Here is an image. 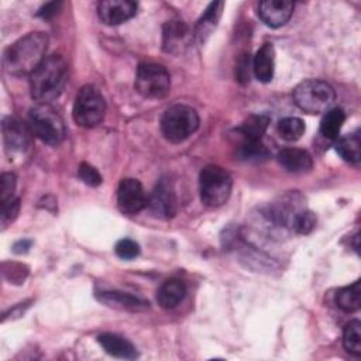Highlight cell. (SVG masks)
I'll return each instance as SVG.
<instances>
[{"label":"cell","instance_id":"1","mask_svg":"<svg viewBox=\"0 0 361 361\" xmlns=\"http://www.w3.org/2000/svg\"><path fill=\"white\" fill-rule=\"evenodd\" d=\"M48 37L44 32H30L7 47L3 56L4 69L13 76L31 75L45 59Z\"/></svg>","mask_w":361,"mask_h":361},{"label":"cell","instance_id":"2","mask_svg":"<svg viewBox=\"0 0 361 361\" xmlns=\"http://www.w3.org/2000/svg\"><path fill=\"white\" fill-rule=\"evenodd\" d=\"M68 79V63L61 55L47 56L30 75L31 96L39 104H48L63 90Z\"/></svg>","mask_w":361,"mask_h":361},{"label":"cell","instance_id":"3","mask_svg":"<svg viewBox=\"0 0 361 361\" xmlns=\"http://www.w3.org/2000/svg\"><path fill=\"white\" fill-rule=\"evenodd\" d=\"M293 100L300 110L309 114H320L331 109L336 100V92L324 80L306 79L293 89Z\"/></svg>","mask_w":361,"mask_h":361},{"label":"cell","instance_id":"4","mask_svg":"<svg viewBox=\"0 0 361 361\" xmlns=\"http://www.w3.org/2000/svg\"><path fill=\"white\" fill-rule=\"evenodd\" d=\"M200 200L207 207L223 206L233 189V179L230 173L219 165H207L199 175Z\"/></svg>","mask_w":361,"mask_h":361},{"label":"cell","instance_id":"5","mask_svg":"<svg viewBox=\"0 0 361 361\" xmlns=\"http://www.w3.org/2000/svg\"><path fill=\"white\" fill-rule=\"evenodd\" d=\"M32 134L48 145H58L65 138V123L58 111L49 104H37L28 113Z\"/></svg>","mask_w":361,"mask_h":361},{"label":"cell","instance_id":"6","mask_svg":"<svg viewBox=\"0 0 361 361\" xmlns=\"http://www.w3.org/2000/svg\"><path fill=\"white\" fill-rule=\"evenodd\" d=\"M199 127V116L195 109L186 104H173L165 110L161 118L164 137L171 142H182Z\"/></svg>","mask_w":361,"mask_h":361},{"label":"cell","instance_id":"7","mask_svg":"<svg viewBox=\"0 0 361 361\" xmlns=\"http://www.w3.org/2000/svg\"><path fill=\"white\" fill-rule=\"evenodd\" d=\"M106 102L103 94L93 85H85L76 93L72 116L78 126L92 128L97 126L104 116Z\"/></svg>","mask_w":361,"mask_h":361},{"label":"cell","instance_id":"8","mask_svg":"<svg viewBox=\"0 0 361 361\" xmlns=\"http://www.w3.org/2000/svg\"><path fill=\"white\" fill-rule=\"evenodd\" d=\"M135 90L147 99H162L171 90V76L164 65L154 62L140 63L134 82Z\"/></svg>","mask_w":361,"mask_h":361},{"label":"cell","instance_id":"9","mask_svg":"<svg viewBox=\"0 0 361 361\" xmlns=\"http://www.w3.org/2000/svg\"><path fill=\"white\" fill-rule=\"evenodd\" d=\"M4 151L8 159H17L27 154L30 149V135L25 126L11 116L3 117L1 121Z\"/></svg>","mask_w":361,"mask_h":361},{"label":"cell","instance_id":"10","mask_svg":"<svg viewBox=\"0 0 361 361\" xmlns=\"http://www.w3.org/2000/svg\"><path fill=\"white\" fill-rule=\"evenodd\" d=\"M148 197L140 180L124 178L117 188V206L126 214H137L147 207Z\"/></svg>","mask_w":361,"mask_h":361},{"label":"cell","instance_id":"11","mask_svg":"<svg viewBox=\"0 0 361 361\" xmlns=\"http://www.w3.org/2000/svg\"><path fill=\"white\" fill-rule=\"evenodd\" d=\"M147 206L159 219H172L176 214V195L168 179H161L148 197Z\"/></svg>","mask_w":361,"mask_h":361},{"label":"cell","instance_id":"12","mask_svg":"<svg viewBox=\"0 0 361 361\" xmlns=\"http://www.w3.org/2000/svg\"><path fill=\"white\" fill-rule=\"evenodd\" d=\"M137 3L130 0H104L97 6L99 18L107 25H118L137 13Z\"/></svg>","mask_w":361,"mask_h":361},{"label":"cell","instance_id":"13","mask_svg":"<svg viewBox=\"0 0 361 361\" xmlns=\"http://www.w3.org/2000/svg\"><path fill=\"white\" fill-rule=\"evenodd\" d=\"M295 4L288 0H265L258 6L259 18L271 28L285 25L292 17Z\"/></svg>","mask_w":361,"mask_h":361},{"label":"cell","instance_id":"14","mask_svg":"<svg viewBox=\"0 0 361 361\" xmlns=\"http://www.w3.org/2000/svg\"><path fill=\"white\" fill-rule=\"evenodd\" d=\"M192 32L180 20H171L162 30V48L169 54H180L190 42Z\"/></svg>","mask_w":361,"mask_h":361},{"label":"cell","instance_id":"15","mask_svg":"<svg viewBox=\"0 0 361 361\" xmlns=\"http://www.w3.org/2000/svg\"><path fill=\"white\" fill-rule=\"evenodd\" d=\"M97 343L111 357L121 360H135L138 357L135 345L120 334L102 333L100 336H97Z\"/></svg>","mask_w":361,"mask_h":361},{"label":"cell","instance_id":"16","mask_svg":"<svg viewBox=\"0 0 361 361\" xmlns=\"http://www.w3.org/2000/svg\"><path fill=\"white\" fill-rule=\"evenodd\" d=\"M276 159L279 165L290 173H305L313 168L312 155L302 148H283L278 152Z\"/></svg>","mask_w":361,"mask_h":361},{"label":"cell","instance_id":"17","mask_svg":"<svg viewBox=\"0 0 361 361\" xmlns=\"http://www.w3.org/2000/svg\"><path fill=\"white\" fill-rule=\"evenodd\" d=\"M97 299L107 306L117 307V309H126L131 312H141L149 307V303L138 296H134L131 293L118 292V290H103L97 293Z\"/></svg>","mask_w":361,"mask_h":361},{"label":"cell","instance_id":"18","mask_svg":"<svg viewBox=\"0 0 361 361\" xmlns=\"http://www.w3.org/2000/svg\"><path fill=\"white\" fill-rule=\"evenodd\" d=\"M252 71L259 82L268 83L272 80L275 71V49L272 44L265 42L257 51L252 61Z\"/></svg>","mask_w":361,"mask_h":361},{"label":"cell","instance_id":"19","mask_svg":"<svg viewBox=\"0 0 361 361\" xmlns=\"http://www.w3.org/2000/svg\"><path fill=\"white\" fill-rule=\"evenodd\" d=\"M186 295V285L178 278L165 281L157 290V302L164 309L176 307Z\"/></svg>","mask_w":361,"mask_h":361},{"label":"cell","instance_id":"20","mask_svg":"<svg viewBox=\"0 0 361 361\" xmlns=\"http://www.w3.org/2000/svg\"><path fill=\"white\" fill-rule=\"evenodd\" d=\"M224 3L223 1H214L210 3L209 7L204 10L203 16L199 18L196 27H195V38L199 44H204V41L210 37V34L217 27V23L221 17Z\"/></svg>","mask_w":361,"mask_h":361},{"label":"cell","instance_id":"21","mask_svg":"<svg viewBox=\"0 0 361 361\" xmlns=\"http://www.w3.org/2000/svg\"><path fill=\"white\" fill-rule=\"evenodd\" d=\"M269 124L268 114H251L237 128L243 141H261V137L267 131Z\"/></svg>","mask_w":361,"mask_h":361},{"label":"cell","instance_id":"22","mask_svg":"<svg viewBox=\"0 0 361 361\" xmlns=\"http://www.w3.org/2000/svg\"><path fill=\"white\" fill-rule=\"evenodd\" d=\"M344 121H345V113L343 109L334 107L327 110L320 121V134L324 138L337 140Z\"/></svg>","mask_w":361,"mask_h":361},{"label":"cell","instance_id":"23","mask_svg":"<svg viewBox=\"0 0 361 361\" xmlns=\"http://www.w3.org/2000/svg\"><path fill=\"white\" fill-rule=\"evenodd\" d=\"M336 149L340 157L351 164H357L361 157V138L360 131H354L337 140Z\"/></svg>","mask_w":361,"mask_h":361},{"label":"cell","instance_id":"24","mask_svg":"<svg viewBox=\"0 0 361 361\" xmlns=\"http://www.w3.org/2000/svg\"><path fill=\"white\" fill-rule=\"evenodd\" d=\"M336 305L343 312H355L360 309L361 305V286L360 281L338 289L336 293Z\"/></svg>","mask_w":361,"mask_h":361},{"label":"cell","instance_id":"25","mask_svg":"<svg viewBox=\"0 0 361 361\" xmlns=\"http://www.w3.org/2000/svg\"><path fill=\"white\" fill-rule=\"evenodd\" d=\"M276 130L281 138L292 142L298 141L303 135L306 127L303 120L299 117H283L282 120H279Z\"/></svg>","mask_w":361,"mask_h":361},{"label":"cell","instance_id":"26","mask_svg":"<svg viewBox=\"0 0 361 361\" xmlns=\"http://www.w3.org/2000/svg\"><path fill=\"white\" fill-rule=\"evenodd\" d=\"M343 345L351 355L360 357L361 354V323L351 320L345 324L343 331Z\"/></svg>","mask_w":361,"mask_h":361},{"label":"cell","instance_id":"27","mask_svg":"<svg viewBox=\"0 0 361 361\" xmlns=\"http://www.w3.org/2000/svg\"><path fill=\"white\" fill-rule=\"evenodd\" d=\"M238 154L241 159L254 161V162L264 161L269 157L268 149L261 141H243V144L240 145Z\"/></svg>","mask_w":361,"mask_h":361},{"label":"cell","instance_id":"28","mask_svg":"<svg viewBox=\"0 0 361 361\" xmlns=\"http://www.w3.org/2000/svg\"><path fill=\"white\" fill-rule=\"evenodd\" d=\"M316 216L312 210H307V209H300L292 223H290V228L292 231H295L296 234H309L314 226H316Z\"/></svg>","mask_w":361,"mask_h":361},{"label":"cell","instance_id":"29","mask_svg":"<svg viewBox=\"0 0 361 361\" xmlns=\"http://www.w3.org/2000/svg\"><path fill=\"white\" fill-rule=\"evenodd\" d=\"M114 251L121 259H133L140 255V245L131 238H121L117 241Z\"/></svg>","mask_w":361,"mask_h":361},{"label":"cell","instance_id":"30","mask_svg":"<svg viewBox=\"0 0 361 361\" xmlns=\"http://www.w3.org/2000/svg\"><path fill=\"white\" fill-rule=\"evenodd\" d=\"M16 185H17V178L11 172H4L1 175V185H0V195H1V203L8 202L14 199V192H16Z\"/></svg>","mask_w":361,"mask_h":361},{"label":"cell","instance_id":"31","mask_svg":"<svg viewBox=\"0 0 361 361\" xmlns=\"http://www.w3.org/2000/svg\"><path fill=\"white\" fill-rule=\"evenodd\" d=\"M78 175L82 179V182H85L89 186H99L103 180L99 171L86 162L80 164V166L78 169Z\"/></svg>","mask_w":361,"mask_h":361},{"label":"cell","instance_id":"32","mask_svg":"<svg viewBox=\"0 0 361 361\" xmlns=\"http://www.w3.org/2000/svg\"><path fill=\"white\" fill-rule=\"evenodd\" d=\"M20 212V199L16 196L14 199L1 203V224L6 227L11 223Z\"/></svg>","mask_w":361,"mask_h":361},{"label":"cell","instance_id":"33","mask_svg":"<svg viewBox=\"0 0 361 361\" xmlns=\"http://www.w3.org/2000/svg\"><path fill=\"white\" fill-rule=\"evenodd\" d=\"M61 6H62L61 1H51V3H47V4H44V6L38 10L37 16H38V17H42V18H51V17H54V16L59 11Z\"/></svg>","mask_w":361,"mask_h":361},{"label":"cell","instance_id":"34","mask_svg":"<svg viewBox=\"0 0 361 361\" xmlns=\"http://www.w3.org/2000/svg\"><path fill=\"white\" fill-rule=\"evenodd\" d=\"M30 245H31V241H30V240H20L18 243L14 244L13 250H14V252L21 254V252H25V251L30 248Z\"/></svg>","mask_w":361,"mask_h":361}]
</instances>
